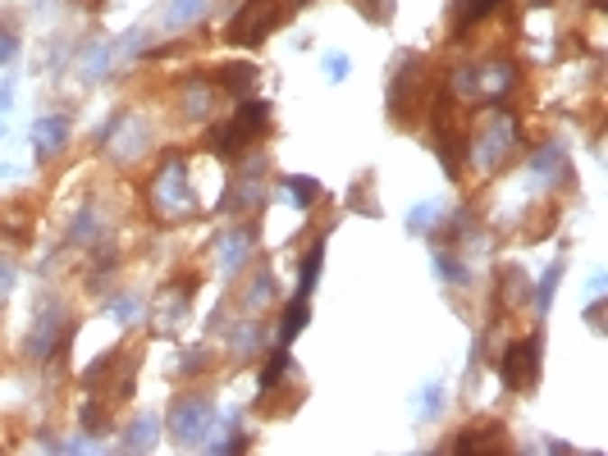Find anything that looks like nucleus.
Here are the masks:
<instances>
[{
	"instance_id": "obj_6",
	"label": "nucleus",
	"mask_w": 608,
	"mask_h": 456,
	"mask_svg": "<svg viewBox=\"0 0 608 456\" xmlns=\"http://www.w3.org/2000/svg\"><path fill=\"white\" fill-rule=\"evenodd\" d=\"M320 256H325V247L316 242V247L307 251V265H302V296H307V292L316 287V274H320Z\"/></svg>"
},
{
	"instance_id": "obj_3",
	"label": "nucleus",
	"mask_w": 608,
	"mask_h": 456,
	"mask_svg": "<svg viewBox=\"0 0 608 456\" xmlns=\"http://www.w3.org/2000/svg\"><path fill=\"white\" fill-rule=\"evenodd\" d=\"M216 83H220V87H229L234 96H243V92L256 83V68H252V64H229V68H220V73H216Z\"/></svg>"
},
{
	"instance_id": "obj_7",
	"label": "nucleus",
	"mask_w": 608,
	"mask_h": 456,
	"mask_svg": "<svg viewBox=\"0 0 608 456\" xmlns=\"http://www.w3.org/2000/svg\"><path fill=\"white\" fill-rule=\"evenodd\" d=\"M353 5H357L366 19H384V14H389V0H353Z\"/></svg>"
},
{
	"instance_id": "obj_5",
	"label": "nucleus",
	"mask_w": 608,
	"mask_h": 456,
	"mask_svg": "<svg viewBox=\"0 0 608 456\" xmlns=\"http://www.w3.org/2000/svg\"><path fill=\"white\" fill-rule=\"evenodd\" d=\"M284 374H289V356L275 351V356H270V365H265V374H261V388L270 393V388H275V378H284Z\"/></svg>"
},
{
	"instance_id": "obj_2",
	"label": "nucleus",
	"mask_w": 608,
	"mask_h": 456,
	"mask_svg": "<svg viewBox=\"0 0 608 456\" xmlns=\"http://www.w3.org/2000/svg\"><path fill=\"white\" fill-rule=\"evenodd\" d=\"M535 369H539V342L535 338L508 347V356L499 360V374H503L508 388H530L535 384Z\"/></svg>"
},
{
	"instance_id": "obj_9",
	"label": "nucleus",
	"mask_w": 608,
	"mask_h": 456,
	"mask_svg": "<svg viewBox=\"0 0 608 456\" xmlns=\"http://www.w3.org/2000/svg\"><path fill=\"white\" fill-rule=\"evenodd\" d=\"M197 5H201V0H179V5H174V19H183V14H197Z\"/></svg>"
},
{
	"instance_id": "obj_1",
	"label": "nucleus",
	"mask_w": 608,
	"mask_h": 456,
	"mask_svg": "<svg viewBox=\"0 0 608 456\" xmlns=\"http://www.w3.org/2000/svg\"><path fill=\"white\" fill-rule=\"evenodd\" d=\"M289 14L284 0H243V10L229 23V41L238 46H256L270 37V28H280V19Z\"/></svg>"
},
{
	"instance_id": "obj_4",
	"label": "nucleus",
	"mask_w": 608,
	"mask_h": 456,
	"mask_svg": "<svg viewBox=\"0 0 608 456\" xmlns=\"http://www.w3.org/2000/svg\"><path fill=\"white\" fill-rule=\"evenodd\" d=\"M302 324H307V296L298 292V301H293V306L284 311V338H293Z\"/></svg>"
},
{
	"instance_id": "obj_8",
	"label": "nucleus",
	"mask_w": 608,
	"mask_h": 456,
	"mask_svg": "<svg viewBox=\"0 0 608 456\" xmlns=\"http://www.w3.org/2000/svg\"><path fill=\"white\" fill-rule=\"evenodd\" d=\"M293 192H298V196H302V205H307V201H316V196H320V183H311V178H293Z\"/></svg>"
},
{
	"instance_id": "obj_10",
	"label": "nucleus",
	"mask_w": 608,
	"mask_h": 456,
	"mask_svg": "<svg viewBox=\"0 0 608 456\" xmlns=\"http://www.w3.org/2000/svg\"><path fill=\"white\" fill-rule=\"evenodd\" d=\"M10 55H14V41H10L5 32H0V59H10Z\"/></svg>"
}]
</instances>
